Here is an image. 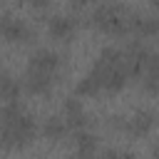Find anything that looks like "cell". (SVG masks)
Instances as JSON below:
<instances>
[{
    "mask_svg": "<svg viewBox=\"0 0 159 159\" xmlns=\"http://www.w3.org/2000/svg\"><path fill=\"white\" fill-rule=\"evenodd\" d=\"M129 70L124 62V50L119 47H102L92 70L75 84V94L77 97H97L99 92L114 94L119 92L127 80H129Z\"/></svg>",
    "mask_w": 159,
    "mask_h": 159,
    "instance_id": "1",
    "label": "cell"
},
{
    "mask_svg": "<svg viewBox=\"0 0 159 159\" xmlns=\"http://www.w3.org/2000/svg\"><path fill=\"white\" fill-rule=\"evenodd\" d=\"M37 132L40 127L25 104L7 102L0 107V149H22L37 137Z\"/></svg>",
    "mask_w": 159,
    "mask_h": 159,
    "instance_id": "2",
    "label": "cell"
},
{
    "mask_svg": "<svg viewBox=\"0 0 159 159\" xmlns=\"http://www.w3.org/2000/svg\"><path fill=\"white\" fill-rule=\"evenodd\" d=\"M132 22V10L122 2H102L92 12V25L104 35H127Z\"/></svg>",
    "mask_w": 159,
    "mask_h": 159,
    "instance_id": "3",
    "label": "cell"
},
{
    "mask_svg": "<svg viewBox=\"0 0 159 159\" xmlns=\"http://www.w3.org/2000/svg\"><path fill=\"white\" fill-rule=\"evenodd\" d=\"M0 37L7 42H30L32 27L27 25V20H22L12 12H0Z\"/></svg>",
    "mask_w": 159,
    "mask_h": 159,
    "instance_id": "4",
    "label": "cell"
},
{
    "mask_svg": "<svg viewBox=\"0 0 159 159\" xmlns=\"http://www.w3.org/2000/svg\"><path fill=\"white\" fill-rule=\"evenodd\" d=\"M157 119H159V114L152 107H139L129 117H124V132L129 137H147L157 127Z\"/></svg>",
    "mask_w": 159,
    "mask_h": 159,
    "instance_id": "5",
    "label": "cell"
},
{
    "mask_svg": "<svg viewBox=\"0 0 159 159\" xmlns=\"http://www.w3.org/2000/svg\"><path fill=\"white\" fill-rule=\"evenodd\" d=\"M25 70H35V72H45V75H55L62 70V55L57 50H50V47H40L30 55L27 60V67Z\"/></svg>",
    "mask_w": 159,
    "mask_h": 159,
    "instance_id": "6",
    "label": "cell"
},
{
    "mask_svg": "<svg viewBox=\"0 0 159 159\" xmlns=\"http://www.w3.org/2000/svg\"><path fill=\"white\" fill-rule=\"evenodd\" d=\"M129 32H134L137 37H154V35H159V15L144 12V10H132Z\"/></svg>",
    "mask_w": 159,
    "mask_h": 159,
    "instance_id": "7",
    "label": "cell"
},
{
    "mask_svg": "<svg viewBox=\"0 0 159 159\" xmlns=\"http://www.w3.org/2000/svg\"><path fill=\"white\" fill-rule=\"evenodd\" d=\"M62 114H65L70 129H84V127H89V112L84 109V104H82L80 97H67L65 107H62Z\"/></svg>",
    "mask_w": 159,
    "mask_h": 159,
    "instance_id": "8",
    "label": "cell"
},
{
    "mask_svg": "<svg viewBox=\"0 0 159 159\" xmlns=\"http://www.w3.org/2000/svg\"><path fill=\"white\" fill-rule=\"evenodd\" d=\"M75 27H77L75 17L62 15V12H57V15H52V17L47 20V32H50L55 40H70V37L75 35Z\"/></svg>",
    "mask_w": 159,
    "mask_h": 159,
    "instance_id": "9",
    "label": "cell"
},
{
    "mask_svg": "<svg viewBox=\"0 0 159 159\" xmlns=\"http://www.w3.org/2000/svg\"><path fill=\"white\" fill-rule=\"evenodd\" d=\"M40 132H42L45 139H52V142H55V139H62V137L70 132V124H67L65 114H50V117L42 122Z\"/></svg>",
    "mask_w": 159,
    "mask_h": 159,
    "instance_id": "10",
    "label": "cell"
},
{
    "mask_svg": "<svg viewBox=\"0 0 159 159\" xmlns=\"http://www.w3.org/2000/svg\"><path fill=\"white\" fill-rule=\"evenodd\" d=\"M75 149H77V157H94L97 154V137L89 127L75 129Z\"/></svg>",
    "mask_w": 159,
    "mask_h": 159,
    "instance_id": "11",
    "label": "cell"
},
{
    "mask_svg": "<svg viewBox=\"0 0 159 159\" xmlns=\"http://www.w3.org/2000/svg\"><path fill=\"white\" fill-rule=\"evenodd\" d=\"M20 92H22V84L15 75L10 72H0V102L7 104V102H17L20 99Z\"/></svg>",
    "mask_w": 159,
    "mask_h": 159,
    "instance_id": "12",
    "label": "cell"
},
{
    "mask_svg": "<svg viewBox=\"0 0 159 159\" xmlns=\"http://www.w3.org/2000/svg\"><path fill=\"white\" fill-rule=\"evenodd\" d=\"M119 159H139L134 152H129V149H119Z\"/></svg>",
    "mask_w": 159,
    "mask_h": 159,
    "instance_id": "13",
    "label": "cell"
},
{
    "mask_svg": "<svg viewBox=\"0 0 159 159\" xmlns=\"http://www.w3.org/2000/svg\"><path fill=\"white\" fill-rule=\"evenodd\" d=\"M27 5H32V7H45L47 5V0H25Z\"/></svg>",
    "mask_w": 159,
    "mask_h": 159,
    "instance_id": "14",
    "label": "cell"
},
{
    "mask_svg": "<svg viewBox=\"0 0 159 159\" xmlns=\"http://www.w3.org/2000/svg\"><path fill=\"white\" fill-rule=\"evenodd\" d=\"M89 2H94V0H72V5H75V7H87Z\"/></svg>",
    "mask_w": 159,
    "mask_h": 159,
    "instance_id": "15",
    "label": "cell"
},
{
    "mask_svg": "<svg viewBox=\"0 0 159 159\" xmlns=\"http://www.w3.org/2000/svg\"><path fill=\"white\" fill-rule=\"evenodd\" d=\"M152 154H154V159H159V142H154V147H152Z\"/></svg>",
    "mask_w": 159,
    "mask_h": 159,
    "instance_id": "16",
    "label": "cell"
},
{
    "mask_svg": "<svg viewBox=\"0 0 159 159\" xmlns=\"http://www.w3.org/2000/svg\"><path fill=\"white\" fill-rule=\"evenodd\" d=\"M149 2H152V7H157V10H159V0H149Z\"/></svg>",
    "mask_w": 159,
    "mask_h": 159,
    "instance_id": "17",
    "label": "cell"
},
{
    "mask_svg": "<svg viewBox=\"0 0 159 159\" xmlns=\"http://www.w3.org/2000/svg\"><path fill=\"white\" fill-rule=\"evenodd\" d=\"M0 65H2V55H0Z\"/></svg>",
    "mask_w": 159,
    "mask_h": 159,
    "instance_id": "18",
    "label": "cell"
}]
</instances>
